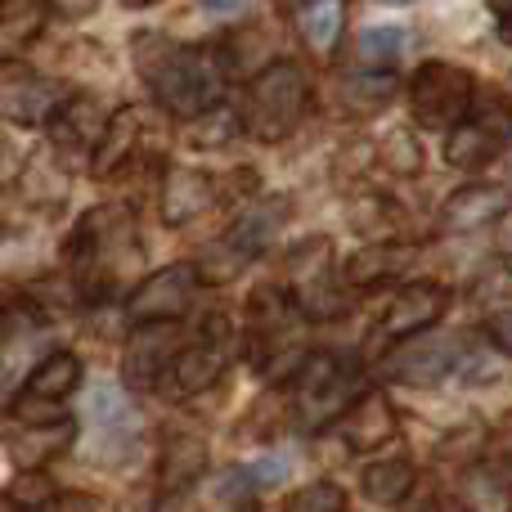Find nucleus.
I'll return each instance as SVG.
<instances>
[{"label": "nucleus", "mask_w": 512, "mask_h": 512, "mask_svg": "<svg viewBox=\"0 0 512 512\" xmlns=\"http://www.w3.org/2000/svg\"><path fill=\"white\" fill-rule=\"evenodd\" d=\"M230 360H234V333L225 328V319H212L203 342L185 346V351L176 355L171 382H176V391L194 396V391H207L212 382H221V373L230 369Z\"/></svg>", "instance_id": "14"}, {"label": "nucleus", "mask_w": 512, "mask_h": 512, "mask_svg": "<svg viewBox=\"0 0 512 512\" xmlns=\"http://www.w3.org/2000/svg\"><path fill=\"white\" fill-rule=\"evenodd\" d=\"M50 512H113L99 495H86V490H59V499L50 504Z\"/></svg>", "instance_id": "35"}, {"label": "nucleus", "mask_w": 512, "mask_h": 512, "mask_svg": "<svg viewBox=\"0 0 512 512\" xmlns=\"http://www.w3.org/2000/svg\"><path fill=\"white\" fill-rule=\"evenodd\" d=\"M378 158H382V167H391V171H400V176H414L418 167H423V149H418V140H414V131H391L387 140L378 144Z\"/></svg>", "instance_id": "31"}, {"label": "nucleus", "mask_w": 512, "mask_h": 512, "mask_svg": "<svg viewBox=\"0 0 512 512\" xmlns=\"http://www.w3.org/2000/svg\"><path fill=\"white\" fill-rule=\"evenodd\" d=\"M508 135H512V108L504 99L472 104V113L445 135V162L459 171H477L504 153Z\"/></svg>", "instance_id": "10"}, {"label": "nucleus", "mask_w": 512, "mask_h": 512, "mask_svg": "<svg viewBox=\"0 0 512 512\" xmlns=\"http://www.w3.org/2000/svg\"><path fill=\"white\" fill-rule=\"evenodd\" d=\"M445 306H450V292H445L441 283H432V279L409 283V288L396 292V301L387 306L382 324L373 328V346L378 342L396 346V342H409V337L432 333V324L445 315Z\"/></svg>", "instance_id": "13"}, {"label": "nucleus", "mask_w": 512, "mask_h": 512, "mask_svg": "<svg viewBox=\"0 0 512 512\" xmlns=\"http://www.w3.org/2000/svg\"><path fill=\"white\" fill-rule=\"evenodd\" d=\"M477 104V77L468 68H454V63H423L409 81V108H414V122L423 131H441L450 135L463 117Z\"/></svg>", "instance_id": "7"}, {"label": "nucleus", "mask_w": 512, "mask_h": 512, "mask_svg": "<svg viewBox=\"0 0 512 512\" xmlns=\"http://www.w3.org/2000/svg\"><path fill=\"white\" fill-rule=\"evenodd\" d=\"M9 499H14L18 508H27V512H50V504L59 499V486H54L45 472H18Z\"/></svg>", "instance_id": "32"}, {"label": "nucleus", "mask_w": 512, "mask_h": 512, "mask_svg": "<svg viewBox=\"0 0 512 512\" xmlns=\"http://www.w3.org/2000/svg\"><path fill=\"white\" fill-rule=\"evenodd\" d=\"M216 203V180L207 176V171L198 167H171L167 176H162V221L167 225H185L194 221L198 212H207V207Z\"/></svg>", "instance_id": "19"}, {"label": "nucleus", "mask_w": 512, "mask_h": 512, "mask_svg": "<svg viewBox=\"0 0 512 512\" xmlns=\"http://www.w3.org/2000/svg\"><path fill=\"white\" fill-rule=\"evenodd\" d=\"M414 261V248L409 243H396V239H373L364 243L360 252L346 261V283H355V288H369V283H387L391 274H400L405 265Z\"/></svg>", "instance_id": "22"}, {"label": "nucleus", "mask_w": 512, "mask_h": 512, "mask_svg": "<svg viewBox=\"0 0 512 512\" xmlns=\"http://www.w3.org/2000/svg\"><path fill=\"white\" fill-rule=\"evenodd\" d=\"M135 512H144V508H135Z\"/></svg>", "instance_id": "44"}, {"label": "nucleus", "mask_w": 512, "mask_h": 512, "mask_svg": "<svg viewBox=\"0 0 512 512\" xmlns=\"http://www.w3.org/2000/svg\"><path fill=\"white\" fill-rule=\"evenodd\" d=\"M180 355L176 324H140L131 328V342L122 355V382L126 387H153L162 378V369H171Z\"/></svg>", "instance_id": "16"}, {"label": "nucleus", "mask_w": 512, "mask_h": 512, "mask_svg": "<svg viewBox=\"0 0 512 512\" xmlns=\"http://www.w3.org/2000/svg\"><path fill=\"white\" fill-rule=\"evenodd\" d=\"M288 288V301L297 306L301 319H337L351 310L333 239H324V234H310L306 243H297L288 252Z\"/></svg>", "instance_id": "5"}, {"label": "nucleus", "mask_w": 512, "mask_h": 512, "mask_svg": "<svg viewBox=\"0 0 512 512\" xmlns=\"http://www.w3.org/2000/svg\"><path fill=\"white\" fill-rule=\"evenodd\" d=\"M126 9H144V5H153V0H122Z\"/></svg>", "instance_id": "42"}, {"label": "nucleus", "mask_w": 512, "mask_h": 512, "mask_svg": "<svg viewBox=\"0 0 512 512\" xmlns=\"http://www.w3.org/2000/svg\"><path fill=\"white\" fill-rule=\"evenodd\" d=\"M77 441V423L72 418H59V423H36V427H23V432L14 436V463L23 472H41L50 459H59L68 445Z\"/></svg>", "instance_id": "21"}, {"label": "nucleus", "mask_w": 512, "mask_h": 512, "mask_svg": "<svg viewBox=\"0 0 512 512\" xmlns=\"http://www.w3.org/2000/svg\"><path fill=\"white\" fill-rule=\"evenodd\" d=\"M72 270L95 297L113 292L122 283L126 265H140V234L135 216L126 207H95L72 234Z\"/></svg>", "instance_id": "2"}, {"label": "nucleus", "mask_w": 512, "mask_h": 512, "mask_svg": "<svg viewBox=\"0 0 512 512\" xmlns=\"http://www.w3.org/2000/svg\"><path fill=\"white\" fill-rule=\"evenodd\" d=\"M144 135H149V126H144L140 108H126V113L108 117L99 140H95V176H113L117 167H126V158L140 153Z\"/></svg>", "instance_id": "20"}, {"label": "nucleus", "mask_w": 512, "mask_h": 512, "mask_svg": "<svg viewBox=\"0 0 512 512\" xmlns=\"http://www.w3.org/2000/svg\"><path fill=\"white\" fill-rule=\"evenodd\" d=\"M508 207V189L504 185H463L445 198L441 207V225L450 234H472V230H486L504 216Z\"/></svg>", "instance_id": "18"}, {"label": "nucleus", "mask_w": 512, "mask_h": 512, "mask_svg": "<svg viewBox=\"0 0 512 512\" xmlns=\"http://www.w3.org/2000/svg\"><path fill=\"white\" fill-rule=\"evenodd\" d=\"M243 5L248 0H203V9H212V14H239Z\"/></svg>", "instance_id": "40"}, {"label": "nucleus", "mask_w": 512, "mask_h": 512, "mask_svg": "<svg viewBox=\"0 0 512 512\" xmlns=\"http://www.w3.org/2000/svg\"><path fill=\"white\" fill-rule=\"evenodd\" d=\"M288 216H292V203L283 194L243 207V212L234 216L230 230H225L216 243H207V248H203V256H198V274H203V279H212V283L234 279L243 265H252L256 256L279 239V230L288 225Z\"/></svg>", "instance_id": "4"}, {"label": "nucleus", "mask_w": 512, "mask_h": 512, "mask_svg": "<svg viewBox=\"0 0 512 512\" xmlns=\"http://www.w3.org/2000/svg\"><path fill=\"white\" fill-rule=\"evenodd\" d=\"M396 409H391V400L382 396V391H364V396L351 400V409H346L342 418H337V432H342V441L351 445L355 454H373L378 445H387L391 436H396Z\"/></svg>", "instance_id": "17"}, {"label": "nucleus", "mask_w": 512, "mask_h": 512, "mask_svg": "<svg viewBox=\"0 0 512 512\" xmlns=\"http://www.w3.org/2000/svg\"><path fill=\"white\" fill-rule=\"evenodd\" d=\"M203 468H207V445L198 441V436H189V432L167 436V445H162V495H171V490H194Z\"/></svg>", "instance_id": "24"}, {"label": "nucleus", "mask_w": 512, "mask_h": 512, "mask_svg": "<svg viewBox=\"0 0 512 512\" xmlns=\"http://www.w3.org/2000/svg\"><path fill=\"white\" fill-rule=\"evenodd\" d=\"M81 387V360L72 351H50L32 373H27L23 391L14 396V418L23 427L36 423H59V405Z\"/></svg>", "instance_id": "11"}, {"label": "nucleus", "mask_w": 512, "mask_h": 512, "mask_svg": "<svg viewBox=\"0 0 512 512\" xmlns=\"http://www.w3.org/2000/svg\"><path fill=\"white\" fill-rule=\"evenodd\" d=\"M90 423H95V432L104 436H140V409L126 400L122 387H95L90 391V405H86Z\"/></svg>", "instance_id": "27"}, {"label": "nucleus", "mask_w": 512, "mask_h": 512, "mask_svg": "<svg viewBox=\"0 0 512 512\" xmlns=\"http://www.w3.org/2000/svg\"><path fill=\"white\" fill-rule=\"evenodd\" d=\"M63 90L54 81L36 77L27 68H0V113L9 122H23V126H41L54 122V113L63 108Z\"/></svg>", "instance_id": "15"}, {"label": "nucleus", "mask_w": 512, "mask_h": 512, "mask_svg": "<svg viewBox=\"0 0 512 512\" xmlns=\"http://www.w3.org/2000/svg\"><path fill=\"white\" fill-rule=\"evenodd\" d=\"M288 477V463L283 459H261V463H252V468H230V472H221V481H216V499L221 504H252L261 490H270L274 481H283Z\"/></svg>", "instance_id": "25"}, {"label": "nucleus", "mask_w": 512, "mask_h": 512, "mask_svg": "<svg viewBox=\"0 0 512 512\" xmlns=\"http://www.w3.org/2000/svg\"><path fill=\"white\" fill-rule=\"evenodd\" d=\"M198 297V274L194 265H167V270L149 274L126 301V324H180Z\"/></svg>", "instance_id": "12"}, {"label": "nucleus", "mask_w": 512, "mask_h": 512, "mask_svg": "<svg viewBox=\"0 0 512 512\" xmlns=\"http://www.w3.org/2000/svg\"><path fill=\"white\" fill-rule=\"evenodd\" d=\"M0 512H27V508H18V504H14V499H9V495H0Z\"/></svg>", "instance_id": "41"}, {"label": "nucleus", "mask_w": 512, "mask_h": 512, "mask_svg": "<svg viewBox=\"0 0 512 512\" xmlns=\"http://www.w3.org/2000/svg\"><path fill=\"white\" fill-rule=\"evenodd\" d=\"M131 54H135V72L144 77L149 95L171 117H203L212 108H221L225 72L212 59V50L171 41L162 32H135Z\"/></svg>", "instance_id": "1"}, {"label": "nucleus", "mask_w": 512, "mask_h": 512, "mask_svg": "<svg viewBox=\"0 0 512 512\" xmlns=\"http://www.w3.org/2000/svg\"><path fill=\"white\" fill-rule=\"evenodd\" d=\"M95 5H99V0H50V9L59 18H68V23H77V18H90V14H95Z\"/></svg>", "instance_id": "37"}, {"label": "nucleus", "mask_w": 512, "mask_h": 512, "mask_svg": "<svg viewBox=\"0 0 512 512\" xmlns=\"http://www.w3.org/2000/svg\"><path fill=\"white\" fill-rule=\"evenodd\" d=\"M414 490V468H409L405 459H378L364 468V495L373 499V504H400V499Z\"/></svg>", "instance_id": "29"}, {"label": "nucleus", "mask_w": 512, "mask_h": 512, "mask_svg": "<svg viewBox=\"0 0 512 512\" xmlns=\"http://www.w3.org/2000/svg\"><path fill=\"white\" fill-rule=\"evenodd\" d=\"M396 95V77L391 72H355V77H342L337 86V104L355 117H369V113H382Z\"/></svg>", "instance_id": "28"}, {"label": "nucleus", "mask_w": 512, "mask_h": 512, "mask_svg": "<svg viewBox=\"0 0 512 512\" xmlns=\"http://www.w3.org/2000/svg\"><path fill=\"white\" fill-rule=\"evenodd\" d=\"M382 5H409V0H382Z\"/></svg>", "instance_id": "43"}, {"label": "nucleus", "mask_w": 512, "mask_h": 512, "mask_svg": "<svg viewBox=\"0 0 512 512\" xmlns=\"http://www.w3.org/2000/svg\"><path fill=\"white\" fill-rule=\"evenodd\" d=\"M288 512H346V495L333 481H319V486H306L301 495H292Z\"/></svg>", "instance_id": "33"}, {"label": "nucleus", "mask_w": 512, "mask_h": 512, "mask_svg": "<svg viewBox=\"0 0 512 512\" xmlns=\"http://www.w3.org/2000/svg\"><path fill=\"white\" fill-rule=\"evenodd\" d=\"M409 45V32L405 27H369V32H360V41H355V50H360V63L364 68H391V63L405 54Z\"/></svg>", "instance_id": "30"}, {"label": "nucleus", "mask_w": 512, "mask_h": 512, "mask_svg": "<svg viewBox=\"0 0 512 512\" xmlns=\"http://www.w3.org/2000/svg\"><path fill=\"white\" fill-rule=\"evenodd\" d=\"M495 248L504 256H512V203L504 207V216L495 221Z\"/></svg>", "instance_id": "39"}, {"label": "nucleus", "mask_w": 512, "mask_h": 512, "mask_svg": "<svg viewBox=\"0 0 512 512\" xmlns=\"http://www.w3.org/2000/svg\"><path fill=\"white\" fill-rule=\"evenodd\" d=\"M468 333H450V337H409V342L391 346V355L382 360V378L391 382H409V387H436L450 373H468L477 346H468Z\"/></svg>", "instance_id": "9"}, {"label": "nucleus", "mask_w": 512, "mask_h": 512, "mask_svg": "<svg viewBox=\"0 0 512 512\" xmlns=\"http://www.w3.org/2000/svg\"><path fill=\"white\" fill-rule=\"evenodd\" d=\"M495 9V23H499V41L512 45V0H490Z\"/></svg>", "instance_id": "38"}, {"label": "nucleus", "mask_w": 512, "mask_h": 512, "mask_svg": "<svg viewBox=\"0 0 512 512\" xmlns=\"http://www.w3.org/2000/svg\"><path fill=\"white\" fill-rule=\"evenodd\" d=\"M292 400H297V423L306 432L337 423L355 400V364L337 355H306V364L292 373Z\"/></svg>", "instance_id": "8"}, {"label": "nucleus", "mask_w": 512, "mask_h": 512, "mask_svg": "<svg viewBox=\"0 0 512 512\" xmlns=\"http://www.w3.org/2000/svg\"><path fill=\"white\" fill-rule=\"evenodd\" d=\"M297 27L306 36V45L328 59L342 41V27H346V0H301L297 9Z\"/></svg>", "instance_id": "23"}, {"label": "nucleus", "mask_w": 512, "mask_h": 512, "mask_svg": "<svg viewBox=\"0 0 512 512\" xmlns=\"http://www.w3.org/2000/svg\"><path fill=\"white\" fill-rule=\"evenodd\" d=\"M306 113H310V77L297 63H270L243 90L239 126L252 131L256 140L274 144V140H288Z\"/></svg>", "instance_id": "3"}, {"label": "nucleus", "mask_w": 512, "mask_h": 512, "mask_svg": "<svg viewBox=\"0 0 512 512\" xmlns=\"http://www.w3.org/2000/svg\"><path fill=\"white\" fill-rule=\"evenodd\" d=\"M0 234H5V230H0Z\"/></svg>", "instance_id": "45"}, {"label": "nucleus", "mask_w": 512, "mask_h": 512, "mask_svg": "<svg viewBox=\"0 0 512 512\" xmlns=\"http://www.w3.org/2000/svg\"><path fill=\"white\" fill-rule=\"evenodd\" d=\"M301 328L306 319L297 315V306L288 301V292L279 288H261L248 301V346H252V364L261 373H297L306 364V346H301Z\"/></svg>", "instance_id": "6"}, {"label": "nucleus", "mask_w": 512, "mask_h": 512, "mask_svg": "<svg viewBox=\"0 0 512 512\" xmlns=\"http://www.w3.org/2000/svg\"><path fill=\"white\" fill-rule=\"evenodd\" d=\"M463 508L468 512H512V472L481 463L463 477Z\"/></svg>", "instance_id": "26"}, {"label": "nucleus", "mask_w": 512, "mask_h": 512, "mask_svg": "<svg viewBox=\"0 0 512 512\" xmlns=\"http://www.w3.org/2000/svg\"><path fill=\"white\" fill-rule=\"evenodd\" d=\"M486 454H490V463H495V468H508L512 472V414L495 427V432H490Z\"/></svg>", "instance_id": "36"}, {"label": "nucleus", "mask_w": 512, "mask_h": 512, "mask_svg": "<svg viewBox=\"0 0 512 512\" xmlns=\"http://www.w3.org/2000/svg\"><path fill=\"white\" fill-rule=\"evenodd\" d=\"M486 337H490V346L495 351H504L512 355V306H495L486 315Z\"/></svg>", "instance_id": "34"}]
</instances>
